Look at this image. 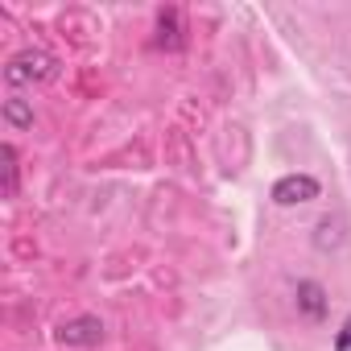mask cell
<instances>
[{
	"instance_id": "obj_1",
	"label": "cell",
	"mask_w": 351,
	"mask_h": 351,
	"mask_svg": "<svg viewBox=\"0 0 351 351\" xmlns=\"http://www.w3.org/2000/svg\"><path fill=\"white\" fill-rule=\"evenodd\" d=\"M58 71H62V62H58V54H50V50H21V54H13L9 58V66H5V83L9 87H34V83H54L58 79Z\"/></svg>"
},
{
	"instance_id": "obj_2",
	"label": "cell",
	"mask_w": 351,
	"mask_h": 351,
	"mask_svg": "<svg viewBox=\"0 0 351 351\" xmlns=\"http://www.w3.org/2000/svg\"><path fill=\"white\" fill-rule=\"evenodd\" d=\"M318 195H322V186H318L314 173H281L269 191V199L277 207H302V203H314Z\"/></svg>"
},
{
	"instance_id": "obj_3",
	"label": "cell",
	"mask_w": 351,
	"mask_h": 351,
	"mask_svg": "<svg viewBox=\"0 0 351 351\" xmlns=\"http://www.w3.org/2000/svg\"><path fill=\"white\" fill-rule=\"evenodd\" d=\"M58 343L62 347H99L104 343V322L95 314H79V318L58 326Z\"/></svg>"
},
{
	"instance_id": "obj_4",
	"label": "cell",
	"mask_w": 351,
	"mask_h": 351,
	"mask_svg": "<svg viewBox=\"0 0 351 351\" xmlns=\"http://www.w3.org/2000/svg\"><path fill=\"white\" fill-rule=\"evenodd\" d=\"M293 298H298V314H306L310 322H322V318H326L330 298H326V289H322L318 281H298Z\"/></svg>"
},
{
	"instance_id": "obj_5",
	"label": "cell",
	"mask_w": 351,
	"mask_h": 351,
	"mask_svg": "<svg viewBox=\"0 0 351 351\" xmlns=\"http://www.w3.org/2000/svg\"><path fill=\"white\" fill-rule=\"evenodd\" d=\"M157 46L182 50V13H178V9H165V13L157 17Z\"/></svg>"
},
{
	"instance_id": "obj_6",
	"label": "cell",
	"mask_w": 351,
	"mask_h": 351,
	"mask_svg": "<svg viewBox=\"0 0 351 351\" xmlns=\"http://www.w3.org/2000/svg\"><path fill=\"white\" fill-rule=\"evenodd\" d=\"M21 191V157L17 145H5V199H17Z\"/></svg>"
},
{
	"instance_id": "obj_7",
	"label": "cell",
	"mask_w": 351,
	"mask_h": 351,
	"mask_svg": "<svg viewBox=\"0 0 351 351\" xmlns=\"http://www.w3.org/2000/svg\"><path fill=\"white\" fill-rule=\"evenodd\" d=\"M343 240H347V236H343V219H330V215H326V219L318 223V232H314V244H318L322 252H330V248H339Z\"/></svg>"
},
{
	"instance_id": "obj_8",
	"label": "cell",
	"mask_w": 351,
	"mask_h": 351,
	"mask_svg": "<svg viewBox=\"0 0 351 351\" xmlns=\"http://www.w3.org/2000/svg\"><path fill=\"white\" fill-rule=\"evenodd\" d=\"M5 124L9 128H29L34 124V108L25 99H5Z\"/></svg>"
},
{
	"instance_id": "obj_9",
	"label": "cell",
	"mask_w": 351,
	"mask_h": 351,
	"mask_svg": "<svg viewBox=\"0 0 351 351\" xmlns=\"http://www.w3.org/2000/svg\"><path fill=\"white\" fill-rule=\"evenodd\" d=\"M335 351H351V314L339 322V330H335Z\"/></svg>"
}]
</instances>
